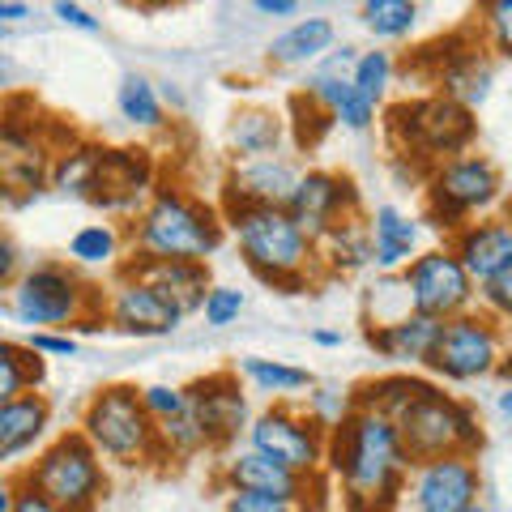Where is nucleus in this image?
<instances>
[{
    "instance_id": "1",
    "label": "nucleus",
    "mask_w": 512,
    "mask_h": 512,
    "mask_svg": "<svg viewBox=\"0 0 512 512\" xmlns=\"http://www.w3.org/2000/svg\"><path fill=\"white\" fill-rule=\"evenodd\" d=\"M325 474L338 487L342 512H397L410 491L414 461L389 414L355 402L350 419L329 431Z\"/></svg>"
},
{
    "instance_id": "2",
    "label": "nucleus",
    "mask_w": 512,
    "mask_h": 512,
    "mask_svg": "<svg viewBox=\"0 0 512 512\" xmlns=\"http://www.w3.org/2000/svg\"><path fill=\"white\" fill-rule=\"evenodd\" d=\"M222 222L235 239L244 265L265 286L282 295H303L320 269L316 244L291 218L286 205H248V210H222Z\"/></svg>"
},
{
    "instance_id": "3",
    "label": "nucleus",
    "mask_w": 512,
    "mask_h": 512,
    "mask_svg": "<svg viewBox=\"0 0 512 512\" xmlns=\"http://www.w3.org/2000/svg\"><path fill=\"white\" fill-rule=\"evenodd\" d=\"M5 316L30 333H60L86 329L99 333L107 325V291L90 286L73 265L43 261L22 269V278L5 291Z\"/></svg>"
},
{
    "instance_id": "4",
    "label": "nucleus",
    "mask_w": 512,
    "mask_h": 512,
    "mask_svg": "<svg viewBox=\"0 0 512 512\" xmlns=\"http://www.w3.org/2000/svg\"><path fill=\"white\" fill-rule=\"evenodd\" d=\"M222 210L192 197L188 188H158L133 222V256L141 261H197L210 265L222 244Z\"/></svg>"
},
{
    "instance_id": "5",
    "label": "nucleus",
    "mask_w": 512,
    "mask_h": 512,
    "mask_svg": "<svg viewBox=\"0 0 512 512\" xmlns=\"http://www.w3.org/2000/svg\"><path fill=\"white\" fill-rule=\"evenodd\" d=\"M384 133L397 158L427 167V175L453 163V158L470 154L478 137L474 107L448 99V94H419V99H402L384 111Z\"/></svg>"
},
{
    "instance_id": "6",
    "label": "nucleus",
    "mask_w": 512,
    "mask_h": 512,
    "mask_svg": "<svg viewBox=\"0 0 512 512\" xmlns=\"http://www.w3.org/2000/svg\"><path fill=\"white\" fill-rule=\"evenodd\" d=\"M77 431L99 448V457L111 461V466L133 470V466H158V461H167L163 440H158V423L150 419L137 384H103L86 402Z\"/></svg>"
},
{
    "instance_id": "7",
    "label": "nucleus",
    "mask_w": 512,
    "mask_h": 512,
    "mask_svg": "<svg viewBox=\"0 0 512 512\" xmlns=\"http://www.w3.org/2000/svg\"><path fill=\"white\" fill-rule=\"evenodd\" d=\"M397 431H402V444L414 466L423 461H440V457H457L466 453L474 457L483 448V423H478V410L461 397L444 393L440 384H423V393L397 414Z\"/></svg>"
},
{
    "instance_id": "8",
    "label": "nucleus",
    "mask_w": 512,
    "mask_h": 512,
    "mask_svg": "<svg viewBox=\"0 0 512 512\" xmlns=\"http://www.w3.org/2000/svg\"><path fill=\"white\" fill-rule=\"evenodd\" d=\"M504 201V175L487 154H461L427 175L423 184V218L436 231L457 235Z\"/></svg>"
},
{
    "instance_id": "9",
    "label": "nucleus",
    "mask_w": 512,
    "mask_h": 512,
    "mask_svg": "<svg viewBox=\"0 0 512 512\" xmlns=\"http://www.w3.org/2000/svg\"><path fill=\"white\" fill-rule=\"evenodd\" d=\"M22 483L64 512H94L111 487L107 466L82 431H64L22 470Z\"/></svg>"
},
{
    "instance_id": "10",
    "label": "nucleus",
    "mask_w": 512,
    "mask_h": 512,
    "mask_svg": "<svg viewBox=\"0 0 512 512\" xmlns=\"http://www.w3.org/2000/svg\"><path fill=\"white\" fill-rule=\"evenodd\" d=\"M500 363H504V333L491 312H466V316L444 320L440 342L427 359L431 372L453 384L487 380L500 372Z\"/></svg>"
},
{
    "instance_id": "11",
    "label": "nucleus",
    "mask_w": 512,
    "mask_h": 512,
    "mask_svg": "<svg viewBox=\"0 0 512 512\" xmlns=\"http://www.w3.org/2000/svg\"><path fill=\"white\" fill-rule=\"evenodd\" d=\"M248 448L256 453L282 461L286 470H295L303 478H316L325 474V457H329V431L312 423L308 410H295V406H269L252 419L248 427Z\"/></svg>"
},
{
    "instance_id": "12",
    "label": "nucleus",
    "mask_w": 512,
    "mask_h": 512,
    "mask_svg": "<svg viewBox=\"0 0 512 512\" xmlns=\"http://www.w3.org/2000/svg\"><path fill=\"white\" fill-rule=\"evenodd\" d=\"M402 278H406V291H410V308L419 316H431V320L444 325V320H453V316L474 312L478 286H474L466 265L457 261V252L448 244L427 248Z\"/></svg>"
},
{
    "instance_id": "13",
    "label": "nucleus",
    "mask_w": 512,
    "mask_h": 512,
    "mask_svg": "<svg viewBox=\"0 0 512 512\" xmlns=\"http://www.w3.org/2000/svg\"><path fill=\"white\" fill-rule=\"evenodd\" d=\"M158 167L146 146H103L99 171L90 184V205H99L103 214H141L154 197Z\"/></svg>"
},
{
    "instance_id": "14",
    "label": "nucleus",
    "mask_w": 512,
    "mask_h": 512,
    "mask_svg": "<svg viewBox=\"0 0 512 512\" xmlns=\"http://www.w3.org/2000/svg\"><path fill=\"white\" fill-rule=\"evenodd\" d=\"M291 218L303 227V235L320 244L338 222L346 218H359L363 214V201H359V188L350 175L342 171H329V167H312L299 175L295 184V197H291Z\"/></svg>"
},
{
    "instance_id": "15",
    "label": "nucleus",
    "mask_w": 512,
    "mask_h": 512,
    "mask_svg": "<svg viewBox=\"0 0 512 512\" xmlns=\"http://www.w3.org/2000/svg\"><path fill=\"white\" fill-rule=\"evenodd\" d=\"M483 478H478V461L457 453L440 461H423L410 474V504L414 512H466L478 504Z\"/></svg>"
},
{
    "instance_id": "16",
    "label": "nucleus",
    "mask_w": 512,
    "mask_h": 512,
    "mask_svg": "<svg viewBox=\"0 0 512 512\" xmlns=\"http://www.w3.org/2000/svg\"><path fill=\"white\" fill-rule=\"evenodd\" d=\"M107 325L128 338H167L184 325V316L154 291L150 282L133 274H116L107 291Z\"/></svg>"
},
{
    "instance_id": "17",
    "label": "nucleus",
    "mask_w": 512,
    "mask_h": 512,
    "mask_svg": "<svg viewBox=\"0 0 512 512\" xmlns=\"http://www.w3.org/2000/svg\"><path fill=\"white\" fill-rule=\"evenodd\" d=\"M188 410L210 436V448H227L239 431H248V397L239 389V372H210L188 384Z\"/></svg>"
},
{
    "instance_id": "18",
    "label": "nucleus",
    "mask_w": 512,
    "mask_h": 512,
    "mask_svg": "<svg viewBox=\"0 0 512 512\" xmlns=\"http://www.w3.org/2000/svg\"><path fill=\"white\" fill-rule=\"evenodd\" d=\"M299 167L286 154L274 158H252V163H235L222 180V205L218 210H248V205H291Z\"/></svg>"
},
{
    "instance_id": "19",
    "label": "nucleus",
    "mask_w": 512,
    "mask_h": 512,
    "mask_svg": "<svg viewBox=\"0 0 512 512\" xmlns=\"http://www.w3.org/2000/svg\"><path fill=\"white\" fill-rule=\"evenodd\" d=\"M222 487L227 491H252V495H274V500H291L295 508L312 504V483L316 478H303L295 470H286L282 461L256 453V448H244V453H231L222 461Z\"/></svg>"
},
{
    "instance_id": "20",
    "label": "nucleus",
    "mask_w": 512,
    "mask_h": 512,
    "mask_svg": "<svg viewBox=\"0 0 512 512\" xmlns=\"http://www.w3.org/2000/svg\"><path fill=\"white\" fill-rule=\"evenodd\" d=\"M120 274H133L141 282H150L184 320L192 312H201L205 299H210V291H214L210 265H197V261H141V256H128V261L120 265Z\"/></svg>"
},
{
    "instance_id": "21",
    "label": "nucleus",
    "mask_w": 512,
    "mask_h": 512,
    "mask_svg": "<svg viewBox=\"0 0 512 512\" xmlns=\"http://www.w3.org/2000/svg\"><path fill=\"white\" fill-rule=\"evenodd\" d=\"M448 248L457 252V261L466 265L474 286H487L512 269V222L508 218H478L457 235H448Z\"/></svg>"
},
{
    "instance_id": "22",
    "label": "nucleus",
    "mask_w": 512,
    "mask_h": 512,
    "mask_svg": "<svg viewBox=\"0 0 512 512\" xmlns=\"http://www.w3.org/2000/svg\"><path fill=\"white\" fill-rule=\"evenodd\" d=\"M372 248H376V269L380 274H406V269L419 261V218L402 214L397 205H376L372 214Z\"/></svg>"
},
{
    "instance_id": "23",
    "label": "nucleus",
    "mask_w": 512,
    "mask_h": 512,
    "mask_svg": "<svg viewBox=\"0 0 512 512\" xmlns=\"http://www.w3.org/2000/svg\"><path fill=\"white\" fill-rule=\"evenodd\" d=\"M440 320H431V316H419V312H410L402 320H393V325H380V329H363V338L367 346L376 350L380 359H389V363H423L431 359V350H436L440 342Z\"/></svg>"
},
{
    "instance_id": "24",
    "label": "nucleus",
    "mask_w": 512,
    "mask_h": 512,
    "mask_svg": "<svg viewBox=\"0 0 512 512\" xmlns=\"http://www.w3.org/2000/svg\"><path fill=\"white\" fill-rule=\"evenodd\" d=\"M316 261H320V269H325L329 278H346V274H359V269H372L376 265L372 222H367L363 214L338 222V227L316 244Z\"/></svg>"
},
{
    "instance_id": "25",
    "label": "nucleus",
    "mask_w": 512,
    "mask_h": 512,
    "mask_svg": "<svg viewBox=\"0 0 512 512\" xmlns=\"http://www.w3.org/2000/svg\"><path fill=\"white\" fill-rule=\"evenodd\" d=\"M52 427V402L43 393H26L0 406V461H18Z\"/></svg>"
},
{
    "instance_id": "26",
    "label": "nucleus",
    "mask_w": 512,
    "mask_h": 512,
    "mask_svg": "<svg viewBox=\"0 0 512 512\" xmlns=\"http://www.w3.org/2000/svg\"><path fill=\"white\" fill-rule=\"evenodd\" d=\"M286 137V120L269 107H239L227 124V150L235 163H252V158H274Z\"/></svg>"
},
{
    "instance_id": "27",
    "label": "nucleus",
    "mask_w": 512,
    "mask_h": 512,
    "mask_svg": "<svg viewBox=\"0 0 512 512\" xmlns=\"http://www.w3.org/2000/svg\"><path fill=\"white\" fill-rule=\"evenodd\" d=\"M303 94H312V99L325 107L342 128H350V133H367V128L376 124V103L363 99L350 77H329V73H316V69H312Z\"/></svg>"
},
{
    "instance_id": "28",
    "label": "nucleus",
    "mask_w": 512,
    "mask_h": 512,
    "mask_svg": "<svg viewBox=\"0 0 512 512\" xmlns=\"http://www.w3.org/2000/svg\"><path fill=\"white\" fill-rule=\"evenodd\" d=\"M333 39H338V30H333L329 18H299L291 30H282L269 43V64H282V69L316 64L325 52H333Z\"/></svg>"
},
{
    "instance_id": "29",
    "label": "nucleus",
    "mask_w": 512,
    "mask_h": 512,
    "mask_svg": "<svg viewBox=\"0 0 512 512\" xmlns=\"http://www.w3.org/2000/svg\"><path fill=\"white\" fill-rule=\"evenodd\" d=\"M43 376H47V367L39 350H30L26 342H13V338L0 342V406L35 393Z\"/></svg>"
},
{
    "instance_id": "30",
    "label": "nucleus",
    "mask_w": 512,
    "mask_h": 512,
    "mask_svg": "<svg viewBox=\"0 0 512 512\" xmlns=\"http://www.w3.org/2000/svg\"><path fill=\"white\" fill-rule=\"evenodd\" d=\"M99 154H103V146L99 141H86V137H77L73 146H64L56 154V163H52V192L86 201L90 184H94V171H99Z\"/></svg>"
},
{
    "instance_id": "31",
    "label": "nucleus",
    "mask_w": 512,
    "mask_h": 512,
    "mask_svg": "<svg viewBox=\"0 0 512 512\" xmlns=\"http://www.w3.org/2000/svg\"><path fill=\"white\" fill-rule=\"evenodd\" d=\"M124 252V235L116 222H86L69 235V265L73 269H103L116 265ZM124 265V261H120Z\"/></svg>"
},
{
    "instance_id": "32",
    "label": "nucleus",
    "mask_w": 512,
    "mask_h": 512,
    "mask_svg": "<svg viewBox=\"0 0 512 512\" xmlns=\"http://www.w3.org/2000/svg\"><path fill=\"white\" fill-rule=\"evenodd\" d=\"M116 107H120V116H124L128 124H133V128H146V133H158V128L167 124L163 94H158L150 77H141V73H124V77H120Z\"/></svg>"
},
{
    "instance_id": "33",
    "label": "nucleus",
    "mask_w": 512,
    "mask_h": 512,
    "mask_svg": "<svg viewBox=\"0 0 512 512\" xmlns=\"http://www.w3.org/2000/svg\"><path fill=\"white\" fill-rule=\"evenodd\" d=\"M235 372L244 376L252 389H261V393H303V389H312V372L308 367H295V363H282V359H261V355H244L235 363Z\"/></svg>"
},
{
    "instance_id": "34",
    "label": "nucleus",
    "mask_w": 512,
    "mask_h": 512,
    "mask_svg": "<svg viewBox=\"0 0 512 512\" xmlns=\"http://www.w3.org/2000/svg\"><path fill=\"white\" fill-rule=\"evenodd\" d=\"M423 376H406V372H393V376H380V380H367L355 389V402L367 406V410H380V414H389V419H397L414 397L423 393Z\"/></svg>"
},
{
    "instance_id": "35",
    "label": "nucleus",
    "mask_w": 512,
    "mask_h": 512,
    "mask_svg": "<svg viewBox=\"0 0 512 512\" xmlns=\"http://www.w3.org/2000/svg\"><path fill=\"white\" fill-rule=\"evenodd\" d=\"M410 291H406V278L402 274H376V282L367 286L363 295V320L367 329H380V325H393V320L410 316Z\"/></svg>"
},
{
    "instance_id": "36",
    "label": "nucleus",
    "mask_w": 512,
    "mask_h": 512,
    "mask_svg": "<svg viewBox=\"0 0 512 512\" xmlns=\"http://www.w3.org/2000/svg\"><path fill=\"white\" fill-rule=\"evenodd\" d=\"M359 22L376 39H406L419 26V5L414 0H367L359 9Z\"/></svg>"
},
{
    "instance_id": "37",
    "label": "nucleus",
    "mask_w": 512,
    "mask_h": 512,
    "mask_svg": "<svg viewBox=\"0 0 512 512\" xmlns=\"http://www.w3.org/2000/svg\"><path fill=\"white\" fill-rule=\"evenodd\" d=\"M158 440H163V457L167 461H188V457L210 453V436H205V427L197 423V414L192 410L175 414V419H167V423H158Z\"/></svg>"
},
{
    "instance_id": "38",
    "label": "nucleus",
    "mask_w": 512,
    "mask_h": 512,
    "mask_svg": "<svg viewBox=\"0 0 512 512\" xmlns=\"http://www.w3.org/2000/svg\"><path fill=\"white\" fill-rule=\"evenodd\" d=\"M350 82H355V90L363 94V99H372V103L380 107L384 90L393 86V56L384 52V47H372V52H359L355 73H350Z\"/></svg>"
},
{
    "instance_id": "39",
    "label": "nucleus",
    "mask_w": 512,
    "mask_h": 512,
    "mask_svg": "<svg viewBox=\"0 0 512 512\" xmlns=\"http://www.w3.org/2000/svg\"><path fill=\"white\" fill-rule=\"evenodd\" d=\"M478 35L487 52L512 60V0H487L478 9Z\"/></svg>"
},
{
    "instance_id": "40",
    "label": "nucleus",
    "mask_w": 512,
    "mask_h": 512,
    "mask_svg": "<svg viewBox=\"0 0 512 512\" xmlns=\"http://www.w3.org/2000/svg\"><path fill=\"white\" fill-rule=\"evenodd\" d=\"M291 116H295V120H291V124H295V141H299L303 150L320 146V137H325L333 124H338V120H333L325 107H320V103L312 99V94H303V90H299L295 99H291Z\"/></svg>"
},
{
    "instance_id": "41",
    "label": "nucleus",
    "mask_w": 512,
    "mask_h": 512,
    "mask_svg": "<svg viewBox=\"0 0 512 512\" xmlns=\"http://www.w3.org/2000/svg\"><path fill=\"white\" fill-rule=\"evenodd\" d=\"M312 414V423L316 427H342L350 419V410H355V393H342V389H320V384H312V393H308V406H303Z\"/></svg>"
},
{
    "instance_id": "42",
    "label": "nucleus",
    "mask_w": 512,
    "mask_h": 512,
    "mask_svg": "<svg viewBox=\"0 0 512 512\" xmlns=\"http://www.w3.org/2000/svg\"><path fill=\"white\" fill-rule=\"evenodd\" d=\"M141 402H146L154 423H167L175 414L188 410V384H146V389H141Z\"/></svg>"
},
{
    "instance_id": "43",
    "label": "nucleus",
    "mask_w": 512,
    "mask_h": 512,
    "mask_svg": "<svg viewBox=\"0 0 512 512\" xmlns=\"http://www.w3.org/2000/svg\"><path fill=\"white\" fill-rule=\"evenodd\" d=\"M244 303L248 299H244L239 286H214L210 299H205V308H201V316H205V325H210V329H227V325H235V320H239Z\"/></svg>"
},
{
    "instance_id": "44",
    "label": "nucleus",
    "mask_w": 512,
    "mask_h": 512,
    "mask_svg": "<svg viewBox=\"0 0 512 512\" xmlns=\"http://www.w3.org/2000/svg\"><path fill=\"white\" fill-rule=\"evenodd\" d=\"M478 295H483V308H487L491 316L512 320V269H504V274L491 278L487 286H478Z\"/></svg>"
},
{
    "instance_id": "45",
    "label": "nucleus",
    "mask_w": 512,
    "mask_h": 512,
    "mask_svg": "<svg viewBox=\"0 0 512 512\" xmlns=\"http://www.w3.org/2000/svg\"><path fill=\"white\" fill-rule=\"evenodd\" d=\"M227 512H299V508L291 500H274V495L227 491Z\"/></svg>"
},
{
    "instance_id": "46",
    "label": "nucleus",
    "mask_w": 512,
    "mask_h": 512,
    "mask_svg": "<svg viewBox=\"0 0 512 512\" xmlns=\"http://www.w3.org/2000/svg\"><path fill=\"white\" fill-rule=\"evenodd\" d=\"M52 18H56L60 26L82 30V35H99V30H103V22L94 18L86 5H73V0H56V5H52Z\"/></svg>"
},
{
    "instance_id": "47",
    "label": "nucleus",
    "mask_w": 512,
    "mask_h": 512,
    "mask_svg": "<svg viewBox=\"0 0 512 512\" xmlns=\"http://www.w3.org/2000/svg\"><path fill=\"white\" fill-rule=\"evenodd\" d=\"M26 346L39 350V355H52V359H73L77 355V338H73V333H30Z\"/></svg>"
},
{
    "instance_id": "48",
    "label": "nucleus",
    "mask_w": 512,
    "mask_h": 512,
    "mask_svg": "<svg viewBox=\"0 0 512 512\" xmlns=\"http://www.w3.org/2000/svg\"><path fill=\"white\" fill-rule=\"evenodd\" d=\"M22 478V474H18ZM13 512H64V508H56L47 495H39L35 487H26L22 483V491H18V504H13Z\"/></svg>"
},
{
    "instance_id": "49",
    "label": "nucleus",
    "mask_w": 512,
    "mask_h": 512,
    "mask_svg": "<svg viewBox=\"0 0 512 512\" xmlns=\"http://www.w3.org/2000/svg\"><path fill=\"white\" fill-rule=\"evenodd\" d=\"M22 274H18V244H13V239H5V244H0V286H9L18 282Z\"/></svg>"
},
{
    "instance_id": "50",
    "label": "nucleus",
    "mask_w": 512,
    "mask_h": 512,
    "mask_svg": "<svg viewBox=\"0 0 512 512\" xmlns=\"http://www.w3.org/2000/svg\"><path fill=\"white\" fill-rule=\"evenodd\" d=\"M261 18H295L299 13V0H256L252 5Z\"/></svg>"
},
{
    "instance_id": "51",
    "label": "nucleus",
    "mask_w": 512,
    "mask_h": 512,
    "mask_svg": "<svg viewBox=\"0 0 512 512\" xmlns=\"http://www.w3.org/2000/svg\"><path fill=\"white\" fill-rule=\"evenodd\" d=\"M30 13H35V9L22 5V0H0V22H5V26H13V22H26Z\"/></svg>"
},
{
    "instance_id": "52",
    "label": "nucleus",
    "mask_w": 512,
    "mask_h": 512,
    "mask_svg": "<svg viewBox=\"0 0 512 512\" xmlns=\"http://www.w3.org/2000/svg\"><path fill=\"white\" fill-rule=\"evenodd\" d=\"M312 342L316 346H342V333L338 329H312Z\"/></svg>"
},
{
    "instance_id": "53",
    "label": "nucleus",
    "mask_w": 512,
    "mask_h": 512,
    "mask_svg": "<svg viewBox=\"0 0 512 512\" xmlns=\"http://www.w3.org/2000/svg\"><path fill=\"white\" fill-rule=\"evenodd\" d=\"M495 406H500V414L512 423V384H504V389H500V397H495Z\"/></svg>"
},
{
    "instance_id": "54",
    "label": "nucleus",
    "mask_w": 512,
    "mask_h": 512,
    "mask_svg": "<svg viewBox=\"0 0 512 512\" xmlns=\"http://www.w3.org/2000/svg\"><path fill=\"white\" fill-rule=\"evenodd\" d=\"M504 218H508V222H512V197H508V205H504Z\"/></svg>"
},
{
    "instance_id": "55",
    "label": "nucleus",
    "mask_w": 512,
    "mask_h": 512,
    "mask_svg": "<svg viewBox=\"0 0 512 512\" xmlns=\"http://www.w3.org/2000/svg\"><path fill=\"white\" fill-rule=\"evenodd\" d=\"M466 512H487V508H483V504H474V508H466Z\"/></svg>"
}]
</instances>
